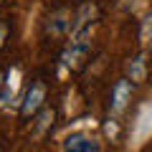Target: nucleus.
<instances>
[{"label": "nucleus", "instance_id": "obj_1", "mask_svg": "<svg viewBox=\"0 0 152 152\" xmlns=\"http://www.w3.org/2000/svg\"><path fill=\"white\" fill-rule=\"evenodd\" d=\"M147 140H152V99L142 102L132 117L129 132H127V150L137 152L140 147H145Z\"/></svg>", "mask_w": 152, "mask_h": 152}, {"label": "nucleus", "instance_id": "obj_2", "mask_svg": "<svg viewBox=\"0 0 152 152\" xmlns=\"http://www.w3.org/2000/svg\"><path fill=\"white\" fill-rule=\"evenodd\" d=\"M89 51H91V28L69 36V43H66L64 53H61V69H79V66L86 61Z\"/></svg>", "mask_w": 152, "mask_h": 152}, {"label": "nucleus", "instance_id": "obj_3", "mask_svg": "<svg viewBox=\"0 0 152 152\" xmlns=\"http://www.w3.org/2000/svg\"><path fill=\"white\" fill-rule=\"evenodd\" d=\"M102 150H104L102 137L84 127H74L61 137V152H102Z\"/></svg>", "mask_w": 152, "mask_h": 152}, {"label": "nucleus", "instance_id": "obj_4", "mask_svg": "<svg viewBox=\"0 0 152 152\" xmlns=\"http://www.w3.org/2000/svg\"><path fill=\"white\" fill-rule=\"evenodd\" d=\"M71 28H74V13H71L69 8H58V10H53L48 15V20H46V33H48L51 38L69 36Z\"/></svg>", "mask_w": 152, "mask_h": 152}, {"label": "nucleus", "instance_id": "obj_5", "mask_svg": "<svg viewBox=\"0 0 152 152\" xmlns=\"http://www.w3.org/2000/svg\"><path fill=\"white\" fill-rule=\"evenodd\" d=\"M18 102H23V96H20V71L10 69L8 79L3 81V91H0V109L8 112V109H13Z\"/></svg>", "mask_w": 152, "mask_h": 152}, {"label": "nucleus", "instance_id": "obj_6", "mask_svg": "<svg viewBox=\"0 0 152 152\" xmlns=\"http://www.w3.org/2000/svg\"><path fill=\"white\" fill-rule=\"evenodd\" d=\"M132 86H134V84H132L129 79H119V81L114 84V89H112V117L114 119H119L122 114H124V109L129 107Z\"/></svg>", "mask_w": 152, "mask_h": 152}, {"label": "nucleus", "instance_id": "obj_7", "mask_svg": "<svg viewBox=\"0 0 152 152\" xmlns=\"http://www.w3.org/2000/svg\"><path fill=\"white\" fill-rule=\"evenodd\" d=\"M43 104H46V84L36 81V84H31V89H28L26 96H23L20 112L26 114V117H33V114H38L43 109Z\"/></svg>", "mask_w": 152, "mask_h": 152}, {"label": "nucleus", "instance_id": "obj_8", "mask_svg": "<svg viewBox=\"0 0 152 152\" xmlns=\"http://www.w3.org/2000/svg\"><path fill=\"white\" fill-rule=\"evenodd\" d=\"M94 18H96V5H94V3H84V5L74 13V28H71L69 36H76V33L91 28L94 26Z\"/></svg>", "mask_w": 152, "mask_h": 152}, {"label": "nucleus", "instance_id": "obj_9", "mask_svg": "<svg viewBox=\"0 0 152 152\" xmlns=\"http://www.w3.org/2000/svg\"><path fill=\"white\" fill-rule=\"evenodd\" d=\"M127 79H129L132 84H142L147 79V56L145 53L134 56V58L127 64Z\"/></svg>", "mask_w": 152, "mask_h": 152}, {"label": "nucleus", "instance_id": "obj_10", "mask_svg": "<svg viewBox=\"0 0 152 152\" xmlns=\"http://www.w3.org/2000/svg\"><path fill=\"white\" fill-rule=\"evenodd\" d=\"M53 109H48V107H43L41 112H38V119H36V129H33V137H43V132L48 129L51 124H53Z\"/></svg>", "mask_w": 152, "mask_h": 152}, {"label": "nucleus", "instance_id": "obj_11", "mask_svg": "<svg viewBox=\"0 0 152 152\" xmlns=\"http://www.w3.org/2000/svg\"><path fill=\"white\" fill-rule=\"evenodd\" d=\"M140 41L145 48H152V13H147L140 26Z\"/></svg>", "mask_w": 152, "mask_h": 152}, {"label": "nucleus", "instance_id": "obj_12", "mask_svg": "<svg viewBox=\"0 0 152 152\" xmlns=\"http://www.w3.org/2000/svg\"><path fill=\"white\" fill-rule=\"evenodd\" d=\"M5 38H8V26L0 23V48H3V43H5Z\"/></svg>", "mask_w": 152, "mask_h": 152}, {"label": "nucleus", "instance_id": "obj_13", "mask_svg": "<svg viewBox=\"0 0 152 152\" xmlns=\"http://www.w3.org/2000/svg\"><path fill=\"white\" fill-rule=\"evenodd\" d=\"M0 86H3V74H0Z\"/></svg>", "mask_w": 152, "mask_h": 152}]
</instances>
